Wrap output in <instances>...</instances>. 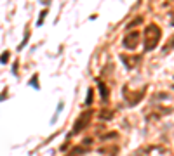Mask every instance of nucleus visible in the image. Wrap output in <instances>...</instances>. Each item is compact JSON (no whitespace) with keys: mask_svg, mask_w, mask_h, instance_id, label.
I'll return each instance as SVG.
<instances>
[{"mask_svg":"<svg viewBox=\"0 0 174 156\" xmlns=\"http://www.w3.org/2000/svg\"><path fill=\"white\" fill-rule=\"evenodd\" d=\"M138 40H139V33L138 31H133V33H129L125 40H124V45L127 47V49H134L136 45H138Z\"/></svg>","mask_w":174,"mask_h":156,"instance_id":"2","label":"nucleus"},{"mask_svg":"<svg viewBox=\"0 0 174 156\" xmlns=\"http://www.w3.org/2000/svg\"><path fill=\"white\" fill-rule=\"evenodd\" d=\"M159 40H160V30L157 25H150L145 31V49L151 51L159 45Z\"/></svg>","mask_w":174,"mask_h":156,"instance_id":"1","label":"nucleus"},{"mask_svg":"<svg viewBox=\"0 0 174 156\" xmlns=\"http://www.w3.org/2000/svg\"><path fill=\"white\" fill-rule=\"evenodd\" d=\"M89 118H91V111H85V115H82V116L79 118V121H77V125H75L73 132H75V134H77V132H80L82 127H85V125L89 123Z\"/></svg>","mask_w":174,"mask_h":156,"instance_id":"3","label":"nucleus"},{"mask_svg":"<svg viewBox=\"0 0 174 156\" xmlns=\"http://www.w3.org/2000/svg\"><path fill=\"white\" fill-rule=\"evenodd\" d=\"M98 87H99V90H101V97L106 101V99H108V90H106V87H105L101 82H98Z\"/></svg>","mask_w":174,"mask_h":156,"instance_id":"4","label":"nucleus"},{"mask_svg":"<svg viewBox=\"0 0 174 156\" xmlns=\"http://www.w3.org/2000/svg\"><path fill=\"white\" fill-rule=\"evenodd\" d=\"M169 47H174V37H173V42L169 43Z\"/></svg>","mask_w":174,"mask_h":156,"instance_id":"5","label":"nucleus"}]
</instances>
